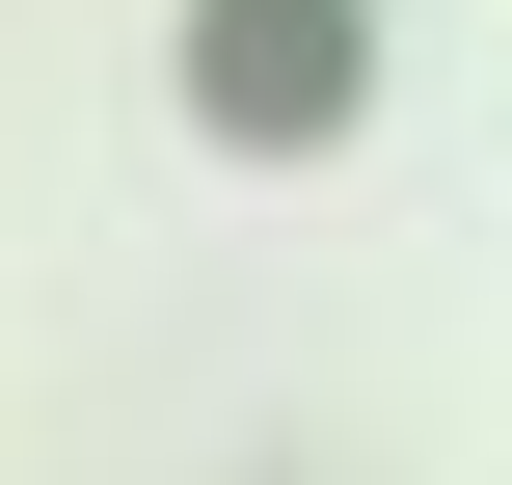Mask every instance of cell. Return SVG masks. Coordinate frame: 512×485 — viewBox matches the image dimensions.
<instances>
[{
  "instance_id": "6da1fadb",
  "label": "cell",
  "mask_w": 512,
  "mask_h": 485,
  "mask_svg": "<svg viewBox=\"0 0 512 485\" xmlns=\"http://www.w3.org/2000/svg\"><path fill=\"white\" fill-rule=\"evenodd\" d=\"M189 81H216V135H324L351 108V0H216Z\"/></svg>"
}]
</instances>
